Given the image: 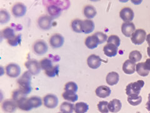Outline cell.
<instances>
[{"mask_svg": "<svg viewBox=\"0 0 150 113\" xmlns=\"http://www.w3.org/2000/svg\"><path fill=\"white\" fill-rule=\"evenodd\" d=\"M44 106L49 109H54L58 104V98L54 94H47L43 97Z\"/></svg>", "mask_w": 150, "mask_h": 113, "instance_id": "obj_7", "label": "cell"}, {"mask_svg": "<svg viewBox=\"0 0 150 113\" xmlns=\"http://www.w3.org/2000/svg\"><path fill=\"white\" fill-rule=\"evenodd\" d=\"M40 64L41 69L44 70L45 71H46V70H48L49 69L53 67L52 61L48 58H45L43 59H42L41 60H40Z\"/></svg>", "mask_w": 150, "mask_h": 113, "instance_id": "obj_36", "label": "cell"}, {"mask_svg": "<svg viewBox=\"0 0 150 113\" xmlns=\"http://www.w3.org/2000/svg\"><path fill=\"white\" fill-rule=\"evenodd\" d=\"M62 97L64 99L72 102H76L78 99V96L76 93L69 91H64L62 94Z\"/></svg>", "mask_w": 150, "mask_h": 113, "instance_id": "obj_31", "label": "cell"}, {"mask_svg": "<svg viewBox=\"0 0 150 113\" xmlns=\"http://www.w3.org/2000/svg\"><path fill=\"white\" fill-rule=\"evenodd\" d=\"M11 12L13 16L16 18L23 17L26 13V6L22 3H16L13 6Z\"/></svg>", "mask_w": 150, "mask_h": 113, "instance_id": "obj_9", "label": "cell"}, {"mask_svg": "<svg viewBox=\"0 0 150 113\" xmlns=\"http://www.w3.org/2000/svg\"><path fill=\"white\" fill-rule=\"evenodd\" d=\"M83 14L84 16L87 18L88 20H90V19L93 18L95 17L97 11L95 8L92 5H86L85 7L83 9Z\"/></svg>", "mask_w": 150, "mask_h": 113, "instance_id": "obj_23", "label": "cell"}, {"mask_svg": "<svg viewBox=\"0 0 150 113\" xmlns=\"http://www.w3.org/2000/svg\"><path fill=\"white\" fill-rule=\"evenodd\" d=\"M120 75L116 72H111L106 75V81L109 86H112L117 84L119 82Z\"/></svg>", "mask_w": 150, "mask_h": 113, "instance_id": "obj_21", "label": "cell"}, {"mask_svg": "<svg viewBox=\"0 0 150 113\" xmlns=\"http://www.w3.org/2000/svg\"><path fill=\"white\" fill-rule=\"evenodd\" d=\"M47 11H48L50 16L53 19L57 18L61 15L62 13V8L54 4H51L47 6Z\"/></svg>", "mask_w": 150, "mask_h": 113, "instance_id": "obj_16", "label": "cell"}, {"mask_svg": "<svg viewBox=\"0 0 150 113\" xmlns=\"http://www.w3.org/2000/svg\"><path fill=\"white\" fill-rule=\"evenodd\" d=\"M103 60L99 56L95 54L90 55L87 59V64L88 67L92 69H96L100 67Z\"/></svg>", "mask_w": 150, "mask_h": 113, "instance_id": "obj_13", "label": "cell"}, {"mask_svg": "<svg viewBox=\"0 0 150 113\" xmlns=\"http://www.w3.org/2000/svg\"><path fill=\"white\" fill-rule=\"evenodd\" d=\"M74 109L73 104L68 102H63L60 106V111L62 113H73Z\"/></svg>", "mask_w": 150, "mask_h": 113, "instance_id": "obj_27", "label": "cell"}, {"mask_svg": "<svg viewBox=\"0 0 150 113\" xmlns=\"http://www.w3.org/2000/svg\"><path fill=\"white\" fill-rule=\"evenodd\" d=\"M1 107L5 113H14L16 112L18 106L16 102L13 99H7L3 102Z\"/></svg>", "mask_w": 150, "mask_h": 113, "instance_id": "obj_10", "label": "cell"}, {"mask_svg": "<svg viewBox=\"0 0 150 113\" xmlns=\"http://www.w3.org/2000/svg\"><path fill=\"white\" fill-rule=\"evenodd\" d=\"M146 107L147 110L150 111V93L148 95V101L146 104Z\"/></svg>", "mask_w": 150, "mask_h": 113, "instance_id": "obj_44", "label": "cell"}, {"mask_svg": "<svg viewBox=\"0 0 150 113\" xmlns=\"http://www.w3.org/2000/svg\"><path fill=\"white\" fill-rule=\"evenodd\" d=\"M50 44L54 49L60 48L64 44V37L59 34H55L50 37Z\"/></svg>", "mask_w": 150, "mask_h": 113, "instance_id": "obj_12", "label": "cell"}, {"mask_svg": "<svg viewBox=\"0 0 150 113\" xmlns=\"http://www.w3.org/2000/svg\"><path fill=\"white\" fill-rule=\"evenodd\" d=\"M1 35L2 38L6 39L7 40L9 39H12L13 37L15 36L16 35L15 34V31L11 27H6L5 28L1 31Z\"/></svg>", "mask_w": 150, "mask_h": 113, "instance_id": "obj_28", "label": "cell"}, {"mask_svg": "<svg viewBox=\"0 0 150 113\" xmlns=\"http://www.w3.org/2000/svg\"><path fill=\"white\" fill-rule=\"evenodd\" d=\"M28 102H29L30 106L31 109L33 108H38L42 105V100L40 97L33 96L28 98Z\"/></svg>", "mask_w": 150, "mask_h": 113, "instance_id": "obj_29", "label": "cell"}, {"mask_svg": "<svg viewBox=\"0 0 150 113\" xmlns=\"http://www.w3.org/2000/svg\"><path fill=\"white\" fill-rule=\"evenodd\" d=\"M16 103L19 109L23 111H29L32 109L30 106L29 102H28V98H27L26 97H24L20 99V100L16 101Z\"/></svg>", "mask_w": 150, "mask_h": 113, "instance_id": "obj_24", "label": "cell"}, {"mask_svg": "<svg viewBox=\"0 0 150 113\" xmlns=\"http://www.w3.org/2000/svg\"><path fill=\"white\" fill-rule=\"evenodd\" d=\"M108 44H112L115 45L117 47H118L120 45V39L118 36L116 35H112L108 38L107 40Z\"/></svg>", "mask_w": 150, "mask_h": 113, "instance_id": "obj_39", "label": "cell"}, {"mask_svg": "<svg viewBox=\"0 0 150 113\" xmlns=\"http://www.w3.org/2000/svg\"><path fill=\"white\" fill-rule=\"evenodd\" d=\"M128 102L129 104L133 106H137L139 105L142 102V97L137 94H131L128 97Z\"/></svg>", "mask_w": 150, "mask_h": 113, "instance_id": "obj_25", "label": "cell"}, {"mask_svg": "<svg viewBox=\"0 0 150 113\" xmlns=\"http://www.w3.org/2000/svg\"><path fill=\"white\" fill-rule=\"evenodd\" d=\"M144 67L148 71H150V59H146V62H144Z\"/></svg>", "mask_w": 150, "mask_h": 113, "instance_id": "obj_43", "label": "cell"}, {"mask_svg": "<svg viewBox=\"0 0 150 113\" xmlns=\"http://www.w3.org/2000/svg\"><path fill=\"white\" fill-rule=\"evenodd\" d=\"M25 67L28 70L32 75H36L39 74L41 71V66L38 61L35 59L28 60L25 64Z\"/></svg>", "mask_w": 150, "mask_h": 113, "instance_id": "obj_4", "label": "cell"}, {"mask_svg": "<svg viewBox=\"0 0 150 113\" xmlns=\"http://www.w3.org/2000/svg\"><path fill=\"white\" fill-rule=\"evenodd\" d=\"M33 49L35 54L38 55H43L45 54L48 50V46L44 40H39L35 42L33 46Z\"/></svg>", "mask_w": 150, "mask_h": 113, "instance_id": "obj_6", "label": "cell"}, {"mask_svg": "<svg viewBox=\"0 0 150 113\" xmlns=\"http://www.w3.org/2000/svg\"><path fill=\"white\" fill-rule=\"evenodd\" d=\"M108 102L107 101H101L98 104V109L101 113H108L109 110L108 108Z\"/></svg>", "mask_w": 150, "mask_h": 113, "instance_id": "obj_40", "label": "cell"}, {"mask_svg": "<svg viewBox=\"0 0 150 113\" xmlns=\"http://www.w3.org/2000/svg\"><path fill=\"white\" fill-rule=\"evenodd\" d=\"M89 109V106L84 102H79L76 103L74 106L75 113H86Z\"/></svg>", "mask_w": 150, "mask_h": 113, "instance_id": "obj_26", "label": "cell"}, {"mask_svg": "<svg viewBox=\"0 0 150 113\" xmlns=\"http://www.w3.org/2000/svg\"><path fill=\"white\" fill-rule=\"evenodd\" d=\"M111 92L109 87L106 86H101L96 88L95 93L96 95L100 98H106L110 96Z\"/></svg>", "mask_w": 150, "mask_h": 113, "instance_id": "obj_17", "label": "cell"}, {"mask_svg": "<svg viewBox=\"0 0 150 113\" xmlns=\"http://www.w3.org/2000/svg\"><path fill=\"white\" fill-rule=\"evenodd\" d=\"M129 59L131 61L136 63L139 62L142 59V54L138 50L131 51L129 55Z\"/></svg>", "mask_w": 150, "mask_h": 113, "instance_id": "obj_33", "label": "cell"}, {"mask_svg": "<svg viewBox=\"0 0 150 113\" xmlns=\"http://www.w3.org/2000/svg\"><path fill=\"white\" fill-rule=\"evenodd\" d=\"M59 113H62V112H59Z\"/></svg>", "mask_w": 150, "mask_h": 113, "instance_id": "obj_47", "label": "cell"}, {"mask_svg": "<svg viewBox=\"0 0 150 113\" xmlns=\"http://www.w3.org/2000/svg\"><path fill=\"white\" fill-rule=\"evenodd\" d=\"M118 47L112 44H107L103 47V51L105 55L108 57L115 56L118 53Z\"/></svg>", "mask_w": 150, "mask_h": 113, "instance_id": "obj_15", "label": "cell"}, {"mask_svg": "<svg viewBox=\"0 0 150 113\" xmlns=\"http://www.w3.org/2000/svg\"><path fill=\"white\" fill-rule=\"evenodd\" d=\"M53 18L48 15H42L38 20V25L41 30H48L52 27Z\"/></svg>", "mask_w": 150, "mask_h": 113, "instance_id": "obj_5", "label": "cell"}, {"mask_svg": "<svg viewBox=\"0 0 150 113\" xmlns=\"http://www.w3.org/2000/svg\"><path fill=\"white\" fill-rule=\"evenodd\" d=\"M81 23L82 20H79V19H75L71 21V28L74 32L78 33V34L83 33Z\"/></svg>", "mask_w": 150, "mask_h": 113, "instance_id": "obj_34", "label": "cell"}, {"mask_svg": "<svg viewBox=\"0 0 150 113\" xmlns=\"http://www.w3.org/2000/svg\"><path fill=\"white\" fill-rule=\"evenodd\" d=\"M122 107V104L119 99H114L108 104V108L109 111L112 113H116L120 111Z\"/></svg>", "mask_w": 150, "mask_h": 113, "instance_id": "obj_20", "label": "cell"}, {"mask_svg": "<svg viewBox=\"0 0 150 113\" xmlns=\"http://www.w3.org/2000/svg\"><path fill=\"white\" fill-rule=\"evenodd\" d=\"M144 85V82L143 80H139V81L137 82H131L126 86V94L128 96L131 95V94H137V95H139Z\"/></svg>", "mask_w": 150, "mask_h": 113, "instance_id": "obj_2", "label": "cell"}, {"mask_svg": "<svg viewBox=\"0 0 150 113\" xmlns=\"http://www.w3.org/2000/svg\"><path fill=\"white\" fill-rule=\"evenodd\" d=\"M136 64L129 59L126 60L123 65V72L128 75L133 74L136 70Z\"/></svg>", "mask_w": 150, "mask_h": 113, "instance_id": "obj_19", "label": "cell"}, {"mask_svg": "<svg viewBox=\"0 0 150 113\" xmlns=\"http://www.w3.org/2000/svg\"><path fill=\"white\" fill-rule=\"evenodd\" d=\"M94 35L97 37L98 41H99V44H102L103 43H105V42L108 40V36L106 34H104V33L103 32L98 31L95 33Z\"/></svg>", "mask_w": 150, "mask_h": 113, "instance_id": "obj_42", "label": "cell"}, {"mask_svg": "<svg viewBox=\"0 0 150 113\" xmlns=\"http://www.w3.org/2000/svg\"><path fill=\"white\" fill-rule=\"evenodd\" d=\"M120 16L125 22H131L133 20L134 14L132 9L129 7H125L121 9Z\"/></svg>", "mask_w": 150, "mask_h": 113, "instance_id": "obj_11", "label": "cell"}, {"mask_svg": "<svg viewBox=\"0 0 150 113\" xmlns=\"http://www.w3.org/2000/svg\"><path fill=\"white\" fill-rule=\"evenodd\" d=\"M6 74L11 78H16L21 74V68L18 64L10 63L6 67Z\"/></svg>", "mask_w": 150, "mask_h": 113, "instance_id": "obj_8", "label": "cell"}, {"mask_svg": "<svg viewBox=\"0 0 150 113\" xmlns=\"http://www.w3.org/2000/svg\"><path fill=\"white\" fill-rule=\"evenodd\" d=\"M146 41L148 42V44L149 45V46L150 47V34H148L147 36H146Z\"/></svg>", "mask_w": 150, "mask_h": 113, "instance_id": "obj_45", "label": "cell"}, {"mask_svg": "<svg viewBox=\"0 0 150 113\" xmlns=\"http://www.w3.org/2000/svg\"><path fill=\"white\" fill-rule=\"evenodd\" d=\"M136 31V27L132 22H125L121 26V32L125 36L130 37Z\"/></svg>", "mask_w": 150, "mask_h": 113, "instance_id": "obj_14", "label": "cell"}, {"mask_svg": "<svg viewBox=\"0 0 150 113\" xmlns=\"http://www.w3.org/2000/svg\"><path fill=\"white\" fill-rule=\"evenodd\" d=\"M11 16L9 15V13L6 9H1L0 10V23L2 25L6 24V23H8L9 21L10 20Z\"/></svg>", "mask_w": 150, "mask_h": 113, "instance_id": "obj_32", "label": "cell"}, {"mask_svg": "<svg viewBox=\"0 0 150 113\" xmlns=\"http://www.w3.org/2000/svg\"><path fill=\"white\" fill-rule=\"evenodd\" d=\"M32 74L28 71H26L21 75V77L18 80V84L19 89L24 93L25 95H28L32 91L31 86Z\"/></svg>", "mask_w": 150, "mask_h": 113, "instance_id": "obj_1", "label": "cell"}, {"mask_svg": "<svg viewBox=\"0 0 150 113\" xmlns=\"http://www.w3.org/2000/svg\"><path fill=\"white\" fill-rule=\"evenodd\" d=\"M8 44L12 46H16L17 45H20L21 41V35L18 34L16 35L15 36L13 37L12 39H9L7 40Z\"/></svg>", "mask_w": 150, "mask_h": 113, "instance_id": "obj_38", "label": "cell"}, {"mask_svg": "<svg viewBox=\"0 0 150 113\" xmlns=\"http://www.w3.org/2000/svg\"><path fill=\"white\" fill-rule=\"evenodd\" d=\"M136 71L140 76L146 77L149 75V71L146 69L144 67V62L138 63L136 65Z\"/></svg>", "mask_w": 150, "mask_h": 113, "instance_id": "obj_30", "label": "cell"}, {"mask_svg": "<svg viewBox=\"0 0 150 113\" xmlns=\"http://www.w3.org/2000/svg\"><path fill=\"white\" fill-rule=\"evenodd\" d=\"M98 45H99V41L97 37L94 34L88 36L85 40V45L90 49H96Z\"/></svg>", "mask_w": 150, "mask_h": 113, "instance_id": "obj_22", "label": "cell"}, {"mask_svg": "<svg viewBox=\"0 0 150 113\" xmlns=\"http://www.w3.org/2000/svg\"><path fill=\"white\" fill-rule=\"evenodd\" d=\"M146 39V32L143 29L136 30L133 35L131 36V40L134 45H139L143 44Z\"/></svg>", "mask_w": 150, "mask_h": 113, "instance_id": "obj_3", "label": "cell"}, {"mask_svg": "<svg viewBox=\"0 0 150 113\" xmlns=\"http://www.w3.org/2000/svg\"><path fill=\"white\" fill-rule=\"evenodd\" d=\"M45 74L49 77H54L57 76L59 74V65H56L53 66L52 67L45 71Z\"/></svg>", "mask_w": 150, "mask_h": 113, "instance_id": "obj_35", "label": "cell"}, {"mask_svg": "<svg viewBox=\"0 0 150 113\" xmlns=\"http://www.w3.org/2000/svg\"><path fill=\"white\" fill-rule=\"evenodd\" d=\"M24 97H26V95L20 90V89H18L14 91L12 94V99H13L16 102Z\"/></svg>", "mask_w": 150, "mask_h": 113, "instance_id": "obj_41", "label": "cell"}, {"mask_svg": "<svg viewBox=\"0 0 150 113\" xmlns=\"http://www.w3.org/2000/svg\"><path fill=\"white\" fill-rule=\"evenodd\" d=\"M82 31L86 34L92 33L95 29V23L91 20H82L81 23Z\"/></svg>", "mask_w": 150, "mask_h": 113, "instance_id": "obj_18", "label": "cell"}, {"mask_svg": "<svg viewBox=\"0 0 150 113\" xmlns=\"http://www.w3.org/2000/svg\"><path fill=\"white\" fill-rule=\"evenodd\" d=\"M147 53H148V56L150 57V47L149 46H148L147 48Z\"/></svg>", "mask_w": 150, "mask_h": 113, "instance_id": "obj_46", "label": "cell"}, {"mask_svg": "<svg viewBox=\"0 0 150 113\" xmlns=\"http://www.w3.org/2000/svg\"><path fill=\"white\" fill-rule=\"evenodd\" d=\"M78 86L76 83H75L74 82L70 81L65 84L64 91L76 93L78 91Z\"/></svg>", "mask_w": 150, "mask_h": 113, "instance_id": "obj_37", "label": "cell"}]
</instances>
